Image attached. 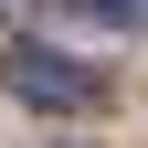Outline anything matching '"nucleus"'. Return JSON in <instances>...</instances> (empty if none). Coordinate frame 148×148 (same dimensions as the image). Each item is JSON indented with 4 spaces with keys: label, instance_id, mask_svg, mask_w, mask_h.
I'll use <instances>...</instances> for the list:
<instances>
[{
    "label": "nucleus",
    "instance_id": "2",
    "mask_svg": "<svg viewBox=\"0 0 148 148\" xmlns=\"http://www.w3.org/2000/svg\"><path fill=\"white\" fill-rule=\"evenodd\" d=\"M74 11H95V21H148V0H74Z\"/></svg>",
    "mask_w": 148,
    "mask_h": 148
},
{
    "label": "nucleus",
    "instance_id": "1",
    "mask_svg": "<svg viewBox=\"0 0 148 148\" xmlns=\"http://www.w3.org/2000/svg\"><path fill=\"white\" fill-rule=\"evenodd\" d=\"M0 85H11L21 106H42V116L95 106V64H74V53H53V42H11L0 53Z\"/></svg>",
    "mask_w": 148,
    "mask_h": 148
}]
</instances>
